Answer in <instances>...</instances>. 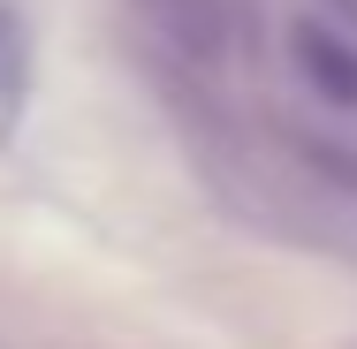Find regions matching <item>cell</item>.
<instances>
[{
  "instance_id": "cell-3",
  "label": "cell",
  "mask_w": 357,
  "mask_h": 349,
  "mask_svg": "<svg viewBox=\"0 0 357 349\" xmlns=\"http://www.w3.org/2000/svg\"><path fill=\"white\" fill-rule=\"evenodd\" d=\"M319 15H327L335 31H350V38H357V0H319Z\"/></svg>"
},
{
  "instance_id": "cell-2",
  "label": "cell",
  "mask_w": 357,
  "mask_h": 349,
  "mask_svg": "<svg viewBox=\"0 0 357 349\" xmlns=\"http://www.w3.org/2000/svg\"><path fill=\"white\" fill-rule=\"evenodd\" d=\"M23 91H31V38H23V23L0 8V114H15Z\"/></svg>"
},
{
  "instance_id": "cell-1",
  "label": "cell",
  "mask_w": 357,
  "mask_h": 349,
  "mask_svg": "<svg viewBox=\"0 0 357 349\" xmlns=\"http://www.w3.org/2000/svg\"><path fill=\"white\" fill-rule=\"evenodd\" d=\"M130 15H137V31L152 38V54L175 61L190 84L236 69L251 54V38H259L251 0H130Z\"/></svg>"
}]
</instances>
